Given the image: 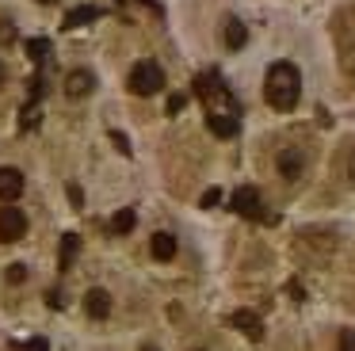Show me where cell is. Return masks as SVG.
I'll return each mask as SVG.
<instances>
[{"label":"cell","instance_id":"7c38bea8","mask_svg":"<svg viewBox=\"0 0 355 351\" xmlns=\"http://www.w3.org/2000/svg\"><path fill=\"white\" fill-rule=\"evenodd\" d=\"M245 42H248V27L241 19H230L225 23V46H230V50H241Z\"/></svg>","mask_w":355,"mask_h":351},{"label":"cell","instance_id":"9a60e30c","mask_svg":"<svg viewBox=\"0 0 355 351\" xmlns=\"http://www.w3.org/2000/svg\"><path fill=\"white\" fill-rule=\"evenodd\" d=\"M24 50H27V58H31V61H42L50 53V42H46V38H27Z\"/></svg>","mask_w":355,"mask_h":351},{"label":"cell","instance_id":"44dd1931","mask_svg":"<svg viewBox=\"0 0 355 351\" xmlns=\"http://www.w3.org/2000/svg\"><path fill=\"white\" fill-rule=\"evenodd\" d=\"M19 122H24V130H27V126H35V122H39V107H35V103H31V107H24V119H19Z\"/></svg>","mask_w":355,"mask_h":351},{"label":"cell","instance_id":"5bb4252c","mask_svg":"<svg viewBox=\"0 0 355 351\" xmlns=\"http://www.w3.org/2000/svg\"><path fill=\"white\" fill-rule=\"evenodd\" d=\"M134 221H138V214H134L130 206H126V210H119L115 218H111V233H115V237H119V233H130Z\"/></svg>","mask_w":355,"mask_h":351},{"label":"cell","instance_id":"5b68a950","mask_svg":"<svg viewBox=\"0 0 355 351\" xmlns=\"http://www.w3.org/2000/svg\"><path fill=\"white\" fill-rule=\"evenodd\" d=\"M207 126L214 137H233L241 130V119L233 111H207Z\"/></svg>","mask_w":355,"mask_h":351},{"label":"cell","instance_id":"52a82bcc","mask_svg":"<svg viewBox=\"0 0 355 351\" xmlns=\"http://www.w3.org/2000/svg\"><path fill=\"white\" fill-rule=\"evenodd\" d=\"M85 313H88L92 320H103V317H107V313H111V294H107V290H103V286H92V290H88V294H85Z\"/></svg>","mask_w":355,"mask_h":351},{"label":"cell","instance_id":"7a4b0ae2","mask_svg":"<svg viewBox=\"0 0 355 351\" xmlns=\"http://www.w3.org/2000/svg\"><path fill=\"white\" fill-rule=\"evenodd\" d=\"M130 92L134 96H157V92L164 88V73L157 61H138V65L130 69Z\"/></svg>","mask_w":355,"mask_h":351},{"label":"cell","instance_id":"ba28073f","mask_svg":"<svg viewBox=\"0 0 355 351\" xmlns=\"http://www.w3.org/2000/svg\"><path fill=\"white\" fill-rule=\"evenodd\" d=\"M92 88H96V76L88 73V69H73V73L65 76V96H73V99L88 96Z\"/></svg>","mask_w":355,"mask_h":351},{"label":"cell","instance_id":"277c9868","mask_svg":"<svg viewBox=\"0 0 355 351\" xmlns=\"http://www.w3.org/2000/svg\"><path fill=\"white\" fill-rule=\"evenodd\" d=\"M27 233V214L19 206H0V241L16 244Z\"/></svg>","mask_w":355,"mask_h":351},{"label":"cell","instance_id":"8992f818","mask_svg":"<svg viewBox=\"0 0 355 351\" xmlns=\"http://www.w3.org/2000/svg\"><path fill=\"white\" fill-rule=\"evenodd\" d=\"M19 195H24V172L19 168H0V198L16 203Z\"/></svg>","mask_w":355,"mask_h":351},{"label":"cell","instance_id":"30bf717a","mask_svg":"<svg viewBox=\"0 0 355 351\" xmlns=\"http://www.w3.org/2000/svg\"><path fill=\"white\" fill-rule=\"evenodd\" d=\"M149 252H153V259L168 264V259L176 256V237H172V233H153V237H149Z\"/></svg>","mask_w":355,"mask_h":351},{"label":"cell","instance_id":"484cf974","mask_svg":"<svg viewBox=\"0 0 355 351\" xmlns=\"http://www.w3.org/2000/svg\"><path fill=\"white\" fill-rule=\"evenodd\" d=\"M39 4H58V0H39Z\"/></svg>","mask_w":355,"mask_h":351},{"label":"cell","instance_id":"6da1fadb","mask_svg":"<svg viewBox=\"0 0 355 351\" xmlns=\"http://www.w3.org/2000/svg\"><path fill=\"white\" fill-rule=\"evenodd\" d=\"M302 96V76L291 61H275L268 69V80H263V99H268L275 111H291Z\"/></svg>","mask_w":355,"mask_h":351},{"label":"cell","instance_id":"4316f807","mask_svg":"<svg viewBox=\"0 0 355 351\" xmlns=\"http://www.w3.org/2000/svg\"><path fill=\"white\" fill-rule=\"evenodd\" d=\"M141 351H157V348H141Z\"/></svg>","mask_w":355,"mask_h":351},{"label":"cell","instance_id":"ffe728a7","mask_svg":"<svg viewBox=\"0 0 355 351\" xmlns=\"http://www.w3.org/2000/svg\"><path fill=\"white\" fill-rule=\"evenodd\" d=\"M218 203H222V191H218V187H210L207 195H202V206H207V210H214Z\"/></svg>","mask_w":355,"mask_h":351},{"label":"cell","instance_id":"2e32d148","mask_svg":"<svg viewBox=\"0 0 355 351\" xmlns=\"http://www.w3.org/2000/svg\"><path fill=\"white\" fill-rule=\"evenodd\" d=\"M77 248H80L77 233H65V237H62V267H69V264H73V256H77Z\"/></svg>","mask_w":355,"mask_h":351},{"label":"cell","instance_id":"d4e9b609","mask_svg":"<svg viewBox=\"0 0 355 351\" xmlns=\"http://www.w3.org/2000/svg\"><path fill=\"white\" fill-rule=\"evenodd\" d=\"M4 76H8V73H4V65H0V84H4Z\"/></svg>","mask_w":355,"mask_h":351},{"label":"cell","instance_id":"e0dca14e","mask_svg":"<svg viewBox=\"0 0 355 351\" xmlns=\"http://www.w3.org/2000/svg\"><path fill=\"white\" fill-rule=\"evenodd\" d=\"M8 282H12V286L27 282V264H12V267H8Z\"/></svg>","mask_w":355,"mask_h":351},{"label":"cell","instance_id":"3957f363","mask_svg":"<svg viewBox=\"0 0 355 351\" xmlns=\"http://www.w3.org/2000/svg\"><path fill=\"white\" fill-rule=\"evenodd\" d=\"M233 214H241V218H256V221H275L271 214H263V203H260V191L256 187H237L230 198Z\"/></svg>","mask_w":355,"mask_h":351},{"label":"cell","instance_id":"d6986e66","mask_svg":"<svg viewBox=\"0 0 355 351\" xmlns=\"http://www.w3.org/2000/svg\"><path fill=\"white\" fill-rule=\"evenodd\" d=\"M184 103H187V96H184V92L168 96V114H180V111H184Z\"/></svg>","mask_w":355,"mask_h":351},{"label":"cell","instance_id":"603a6c76","mask_svg":"<svg viewBox=\"0 0 355 351\" xmlns=\"http://www.w3.org/2000/svg\"><path fill=\"white\" fill-rule=\"evenodd\" d=\"M46 305H50V309H62V305H65V298L58 294V290H50V294H46Z\"/></svg>","mask_w":355,"mask_h":351},{"label":"cell","instance_id":"ac0fdd59","mask_svg":"<svg viewBox=\"0 0 355 351\" xmlns=\"http://www.w3.org/2000/svg\"><path fill=\"white\" fill-rule=\"evenodd\" d=\"M24 351H50V343H46V336H31V340L24 343Z\"/></svg>","mask_w":355,"mask_h":351},{"label":"cell","instance_id":"7402d4cb","mask_svg":"<svg viewBox=\"0 0 355 351\" xmlns=\"http://www.w3.org/2000/svg\"><path fill=\"white\" fill-rule=\"evenodd\" d=\"M111 142H115V145H119V153H126V157H130V142H126V137H123V134H119V130H115V134H111Z\"/></svg>","mask_w":355,"mask_h":351},{"label":"cell","instance_id":"9c48e42d","mask_svg":"<svg viewBox=\"0 0 355 351\" xmlns=\"http://www.w3.org/2000/svg\"><path fill=\"white\" fill-rule=\"evenodd\" d=\"M275 164H279V176H283V180H298L302 168H306V157H302V149H283Z\"/></svg>","mask_w":355,"mask_h":351},{"label":"cell","instance_id":"4fadbf2b","mask_svg":"<svg viewBox=\"0 0 355 351\" xmlns=\"http://www.w3.org/2000/svg\"><path fill=\"white\" fill-rule=\"evenodd\" d=\"M96 15H100V8H92V4H80V8H73V12L65 15V27H85V23H92Z\"/></svg>","mask_w":355,"mask_h":351},{"label":"cell","instance_id":"8fae6325","mask_svg":"<svg viewBox=\"0 0 355 351\" xmlns=\"http://www.w3.org/2000/svg\"><path fill=\"white\" fill-rule=\"evenodd\" d=\"M233 325H237L241 332L248 336V340H260V336H263L260 317H256V313H248V309H237V313H233Z\"/></svg>","mask_w":355,"mask_h":351},{"label":"cell","instance_id":"cb8c5ba5","mask_svg":"<svg viewBox=\"0 0 355 351\" xmlns=\"http://www.w3.org/2000/svg\"><path fill=\"white\" fill-rule=\"evenodd\" d=\"M69 203H73V206H85V195H80L77 183H69Z\"/></svg>","mask_w":355,"mask_h":351}]
</instances>
